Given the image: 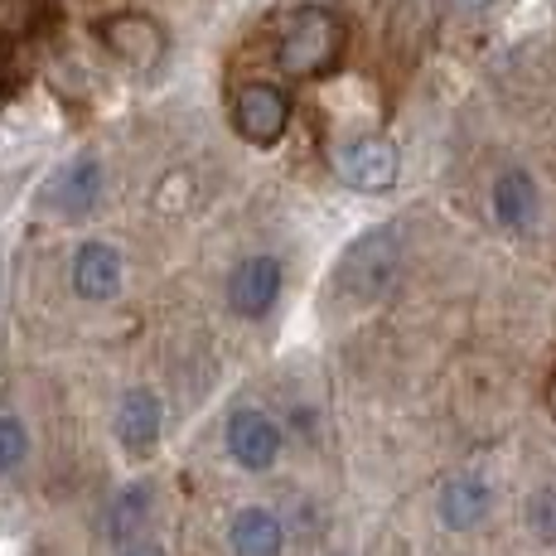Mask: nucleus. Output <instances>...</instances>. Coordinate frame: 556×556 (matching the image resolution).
<instances>
[{
  "label": "nucleus",
  "mask_w": 556,
  "mask_h": 556,
  "mask_svg": "<svg viewBox=\"0 0 556 556\" xmlns=\"http://www.w3.org/2000/svg\"><path fill=\"white\" fill-rule=\"evenodd\" d=\"M339 49H344L339 15L325 5H305L286 20L281 39H276V63L291 78H319V73H329L339 63Z\"/></svg>",
  "instance_id": "nucleus-1"
},
{
  "label": "nucleus",
  "mask_w": 556,
  "mask_h": 556,
  "mask_svg": "<svg viewBox=\"0 0 556 556\" xmlns=\"http://www.w3.org/2000/svg\"><path fill=\"white\" fill-rule=\"evenodd\" d=\"M397 266H402V228L397 223H382V228L363 232L354 248L344 252V262L334 271V291L354 305H368L378 295H388Z\"/></svg>",
  "instance_id": "nucleus-2"
},
{
  "label": "nucleus",
  "mask_w": 556,
  "mask_h": 556,
  "mask_svg": "<svg viewBox=\"0 0 556 556\" xmlns=\"http://www.w3.org/2000/svg\"><path fill=\"white\" fill-rule=\"evenodd\" d=\"M334 165L363 194H382L397 179V146L382 141V136H354V141H344L334 151Z\"/></svg>",
  "instance_id": "nucleus-3"
},
{
  "label": "nucleus",
  "mask_w": 556,
  "mask_h": 556,
  "mask_svg": "<svg viewBox=\"0 0 556 556\" xmlns=\"http://www.w3.org/2000/svg\"><path fill=\"white\" fill-rule=\"evenodd\" d=\"M232 122H238V131L252 146H271V141H281L286 122H291V98L281 88H271V83H252V88L238 92Z\"/></svg>",
  "instance_id": "nucleus-4"
},
{
  "label": "nucleus",
  "mask_w": 556,
  "mask_h": 556,
  "mask_svg": "<svg viewBox=\"0 0 556 556\" xmlns=\"http://www.w3.org/2000/svg\"><path fill=\"white\" fill-rule=\"evenodd\" d=\"M102 45L112 59H122L126 68H155V63L165 59V35H160V25L146 15L102 20Z\"/></svg>",
  "instance_id": "nucleus-5"
},
{
  "label": "nucleus",
  "mask_w": 556,
  "mask_h": 556,
  "mask_svg": "<svg viewBox=\"0 0 556 556\" xmlns=\"http://www.w3.org/2000/svg\"><path fill=\"white\" fill-rule=\"evenodd\" d=\"M276 295H281V262H276V256H248V262L232 266L228 301L238 315L262 319L266 309L276 305Z\"/></svg>",
  "instance_id": "nucleus-6"
},
{
  "label": "nucleus",
  "mask_w": 556,
  "mask_h": 556,
  "mask_svg": "<svg viewBox=\"0 0 556 556\" xmlns=\"http://www.w3.org/2000/svg\"><path fill=\"white\" fill-rule=\"evenodd\" d=\"M228 451L242 469H271L276 455H281V431H276L271 416L238 412L228 421Z\"/></svg>",
  "instance_id": "nucleus-7"
},
{
  "label": "nucleus",
  "mask_w": 556,
  "mask_h": 556,
  "mask_svg": "<svg viewBox=\"0 0 556 556\" xmlns=\"http://www.w3.org/2000/svg\"><path fill=\"white\" fill-rule=\"evenodd\" d=\"M116 286H122V256L106 242H83L73 256V291L83 301H112Z\"/></svg>",
  "instance_id": "nucleus-8"
},
{
  "label": "nucleus",
  "mask_w": 556,
  "mask_h": 556,
  "mask_svg": "<svg viewBox=\"0 0 556 556\" xmlns=\"http://www.w3.org/2000/svg\"><path fill=\"white\" fill-rule=\"evenodd\" d=\"M489 508H494V494H489V484L479 475H455L451 484L441 489V522L451 532L479 528V522L489 518Z\"/></svg>",
  "instance_id": "nucleus-9"
},
{
  "label": "nucleus",
  "mask_w": 556,
  "mask_h": 556,
  "mask_svg": "<svg viewBox=\"0 0 556 556\" xmlns=\"http://www.w3.org/2000/svg\"><path fill=\"white\" fill-rule=\"evenodd\" d=\"M160 421H165V412H160V397L146 388L126 392L122 406H116V435H122L126 451H151V445L160 441Z\"/></svg>",
  "instance_id": "nucleus-10"
},
{
  "label": "nucleus",
  "mask_w": 556,
  "mask_h": 556,
  "mask_svg": "<svg viewBox=\"0 0 556 556\" xmlns=\"http://www.w3.org/2000/svg\"><path fill=\"white\" fill-rule=\"evenodd\" d=\"M49 199H53V208L68 213V218L92 213V208H98V199H102V165L92 155H83L78 165H68L59 175V185H53Z\"/></svg>",
  "instance_id": "nucleus-11"
},
{
  "label": "nucleus",
  "mask_w": 556,
  "mask_h": 556,
  "mask_svg": "<svg viewBox=\"0 0 556 556\" xmlns=\"http://www.w3.org/2000/svg\"><path fill=\"white\" fill-rule=\"evenodd\" d=\"M286 532L271 508H242L232 518V552L238 556H281Z\"/></svg>",
  "instance_id": "nucleus-12"
},
{
  "label": "nucleus",
  "mask_w": 556,
  "mask_h": 556,
  "mask_svg": "<svg viewBox=\"0 0 556 556\" xmlns=\"http://www.w3.org/2000/svg\"><path fill=\"white\" fill-rule=\"evenodd\" d=\"M494 213L504 228H528L532 213H538V185H532L522 169H508L494 185Z\"/></svg>",
  "instance_id": "nucleus-13"
},
{
  "label": "nucleus",
  "mask_w": 556,
  "mask_h": 556,
  "mask_svg": "<svg viewBox=\"0 0 556 556\" xmlns=\"http://www.w3.org/2000/svg\"><path fill=\"white\" fill-rule=\"evenodd\" d=\"M146 518H151V489L146 484H131L116 494V504L106 508V538L112 542H131L136 532L146 528Z\"/></svg>",
  "instance_id": "nucleus-14"
},
{
  "label": "nucleus",
  "mask_w": 556,
  "mask_h": 556,
  "mask_svg": "<svg viewBox=\"0 0 556 556\" xmlns=\"http://www.w3.org/2000/svg\"><path fill=\"white\" fill-rule=\"evenodd\" d=\"M528 528L538 542H556V484L538 489V494L528 498Z\"/></svg>",
  "instance_id": "nucleus-15"
},
{
  "label": "nucleus",
  "mask_w": 556,
  "mask_h": 556,
  "mask_svg": "<svg viewBox=\"0 0 556 556\" xmlns=\"http://www.w3.org/2000/svg\"><path fill=\"white\" fill-rule=\"evenodd\" d=\"M25 451H29L25 426H20L15 416H0V475H10V469L25 459Z\"/></svg>",
  "instance_id": "nucleus-16"
},
{
  "label": "nucleus",
  "mask_w": 556,
  "mask_h": 556,
  "mask_svg": "<svg viewBox=\"0 0 556 556\" xmlns=\"http://www.w3.org/2000/svg\"><path fill=\"white\" fill-rule=\"evenodd\" d=\"M126 556H165V552H160V547H131Z\"/></svg>",
  "instance_id": "nucleus-17"
}]
</instances>
